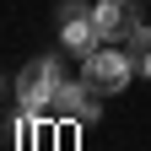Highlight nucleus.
Returning a JSON list of instances; mask_svg holds the SVG:
<instances>
[{
    "label": "nucleus",
    "instance_id": "obj_5",
    "mask_svg": "<svg viewBox=\"0 0 151 151\" xmlns=\"http://www.w3.org/2000/svg\"><path fill=\"white\" fill-rule=\"evenodd\" d=\"M92 97H97V92H92L86 81H60V92H54V113H60V119H92Z\"/></svg>",
    "mask_w": 151,
    "mask_h": 151
},
{
    "label": "nucleus",
    "instance_id": "obj_2",
    "mask_svg": "<svg viewBox=\"0 0 151 151\" xmlns=\"http://www.w3.org/2000/svg\"><path fill=\"white\" fill-rule=\"evenodd\" d=\"M60 43L76 54V60H86V54L103 49V27L92 22L86 0H60Z\"/></svg>",
    "mask_w": 151,
    "mask_h": 151
},
{
    "label": "nucleus",
    "instance_id": "obj_1",
    "mask_svg": "<svg viewBox=\"0 0 151 151\" xmlns=\"http://www.w3.org/2000/svg\"><path fill=\"white\" fill-rule=\"evenodd\" d=\"M60 81H65V76H60L54 60H27L22 76H16V108H22L27 119H32V113H43V108H54Z\"/></svg>",
    "mask_w": 151,
    "mask_h": 151
},
{
    "label": "nucleus",
    "instance_id": "obj_3",
    "mask_svg": "<svg viewBox=\"0 0 151 151\" xmlns=\"http://www.w3.org/2000/svg\"><path fill=\"white\" fill-rule=\"evenodd\" d=\"M129 76H135V65H129V54H119V49H97V54H86V60H81V81L97 92V97L124 92Z\"/></svg>",
    "mask_w": 151,
    "mask_h": 151
},
{
    "label": "nucleus",
    "instance_id": "obj_6",
    "mask_svg": "<svg viewBox=\"0 0 151 151\" xmlns=\"http://www.w3.org/2000/svg\"><path fill=\"white\" fill-rule=\"evenodd\" d=\"M124 54H129V65H135L140 76H151V27H140L135 38H129V49H124Z\"/></svg>",
    "mask_w": 151,
    "mask_h": 151
},
{
    "label": "nucleus",
    "instance_id": "obj_4",
    "mask_svg": "<svg viewBox=\"0 0 151 151\" xmlns=\"http://www.w3.org/2000/svg\"><path fill=\"white\" fill-rule=\"evenodd\" d=\"M92 22L103 27V43H129L140 32V11L135 0H92Z\"/></svg>",
    "mask_w": 151,
    "mask_h": 151
}]
</instances>
